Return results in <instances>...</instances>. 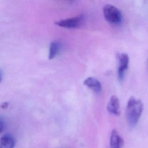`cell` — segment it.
Instances as JSON below:
<instances>
[{
	"label": "cell",
	"mask_w": 148,
	"mask_h": 148,
	"mask_svg": "<svg viewBox=\"0 0 148 148\" xmlns=\"http://www.w3.org/2000/svg\"><path fill=\"white\" fill-rule=\"evenodd\" d=\"M119 61L118 78L120 81L124 79L125 71H127L129 63V57L126 53H120L117 56Z\"/></svg>",
	"instance_id": "cell-4"
},
{
	"label": "cell",
	"mask_w": 148,
	"mask_h": 148,
	"mask_svg": "<svg viewBox=\"0 0 148 148\" xmlns=\"http://www.w3.org/2000/svg\"><path fill=\"white\" fill-rule=\"evenodd\" d=\"M124 140L119 132L114 129L110 138V148H122Z\"/></svg>",
	"instance_id": "cell-6"
},
{
	"label": "cell",
	"mask_w": 148,
	"mask_h": 148,
	"mask_svg": "<svg viewBox=\"0 0 148 148\" xmlns=\"http://www.w3.org/2000/svg\"><path fill=\"white\" fill-rule=\"evenodd\" d=\"M83 84L95 92H99L102 90L101 83L98 80L93 77H87L84 80Z\"/></svg>",
	"instance_id": "cell-7"
},
{
	"label": "cell",
	"mask_w": 148,
	"mask_h": 148,
	"mask_svg": "<svg viewBox=\"0 0 148 148\" xmlns=\"http://www.w3.org/2000/svg\"><path fill=\"white\" fill-rule=\"evenodd\" d=\"M60 44L57 41H54L50 43L49 50V59H53L58 53L60 49Z\"/></svg>",
	"instance_id": "cell-9"
},
{
	"label": "cell",
	"mask_w": 148,
	"mask_h": 148,
	"mask_svg": "<svg viewBox=\"0 0 148 148\" xmlns=\"http://www.w3.org/2000/svg\"><path fill=\"white\" fill-rule=\"evenodd\" d=\"M108 110L109 113L115 116H118L120 113L119 100L117 96L112 95L110 97L108 106Z\"/></svg>",
	"instance_id": "cell-5"
},
{
	"label": "cell",
	"mask_w": 148,
	"mask_h": 148,
	"mask_svg": "<svg viewBox=\"0 0 148 148\" xmlns=\"http://www.w3.org/2000/svg\"><path fill=\"white\" fill-rule=\"evenodd\" d=\"M4 128V123L2 119H0V133L3 131V129Z\"/></svg>",
	"instance_id": "cell-10"
},
{
	"label": "cell",
	"mask_w": 148,
	"mask_h": 148,
	"mask_svg": "<svg viewBox=\"0 0 148 148\" xmlns=\"http://www.w3.org/2000/svg\"><path fill=\"white\" fill-rule=\"evenodd\" d=\"M83 20V16L79 15L75 17L58 20L56 21L54 23L58 26L61 27H64L66 28H75L80 26V25L82 24Z\"/></svg>",
	"instance_id": "cell-3"
},
{
	"label": "cell",
	"mask_w": 148,
	"mask_h": 148,
	"mask_svg": "<svg viewBox=\"0 0 148 148\" xmlns=\"http://www.w3.org/2000/svg\"><path fill=\"white\" fill-rule=\"evenodd\" d=\"M103 13L105 20L109 23L118 24L121 23L122 14L120 10L112 5H106L103 8Z\"/></svg>",
	"instance_id": "cell-2"
},
{
	"label": "cell",
	"mask_w": 148,
	"mask_h": 148,
	"mask_svg": "<svg viewBox=\"0 0 148 148\" xmlns=\"http://www.w3.org/2000/svg\"><path fill=\"white\" fill-rule=\"evenodd\" d=\"M143 108L142 102L135 97H131L127 102L126 116L128 124L130 127H134L138 123Z\"/></svg>",
	"instance_id": "cell-1"
},
{
	"label": "cell",
	"mask_w": 148,
	"mask_h": 148,
	"mask_svg": "<svg viewBox=\"0 0 148 148\" xmlns=\"http://www.w3.org/2000/svg\"><path fill=\"white\" fill-rule=\"evenodd\" d=\"M14 145L15 140L9 135H5L0 139V148H13Z\"/></svg>",
	"instance_id": "cell-8"
},
{
	"label": "cell",
	"mask_w": 148,
	"mask_h": 148,
	"mask_svg": "<svg viewBox=\"0 0 148 148\" xmlns=\"http://www.w3.org/2000/svg\"><path fill=\"white\" fill-rule=\"evenodd\" d=\"M2 79V72L1 71V70H0V83L1 82Z\"/></svg>",
	"instance_id": "cell-11"
}]
</instances>
